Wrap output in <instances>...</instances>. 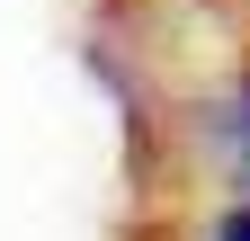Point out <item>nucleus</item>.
<instances>
[{"label": "nucleus", "mask_w": 250, "mask_h": 241, "mask_svg": "<svg viewBox=\"0 0 250 241\" xmlns=\"http://www.w3.org/2000/svg\"><path fill=\"white\" fill-rule=\"evenodd\" d=\"M232 143H241V170H250V72H241V99H232Z\"/></svg>", "instance_id": "nucleus-1"}, {"label": "nucleus", "mask_w": 250, "mask_h": 241, "mask_svg": "<svg viewBox=\"0 0 250 241\" xmlns=\"http://www.w3.org/2000/svg\"><path fill=\"white\" fill-rule=\"evenodd\" d=\"M214 241H250V205H224L214 215Z\"/></svg>", "instance_id": "nucleus-2"}]
</instances>
